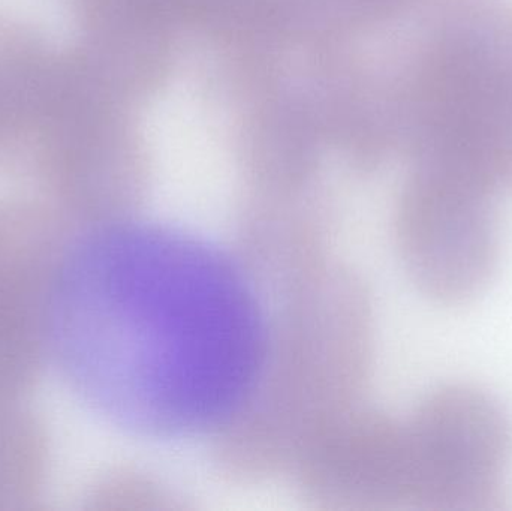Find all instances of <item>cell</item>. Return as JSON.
<instances>
[{"instance_id": "obj_2", "label": "cell", "mask_w": 512, "mask_h": 511, "mask_svg": "<svg viewBox=\"0 0 512 511\" xmlns=\"http://www.w3.org/2000/svg\"><path fill=\"white\" fill-rule=\"evenodd\" d=\"M429 161L512 186V8L448 0L427 78Z\"/></svg>"}, {"instance_id": "obj_4", "label": "cell", "mask_w": 512, "mask_h": 511, "mask_svg": "<svg viewBox=\"0 0 512 511\" xmlns=\"http://www.w3.org/2000/svg\"><path fill=\"white\" fill-rule=\"evenodd\" d=\"M412 503L430 511L505 509L510 425L492 396L450 384L433 392L406 429Z\"/></svg>"}, {"instance_id": "obj_1", "label": "cell", "mask_w": 512, "mask_h": 511, "mask_svg": "<svg viewBox=\"0 0 512 511\" xmlns=\"http://www.w3.org/2000/svg\"><path fill=\"white\" fill-rule=\"evenodd\" d=\"M50 309L54 350L75 390L150 437L231 422L270 357L264 311L239 264L173 228L96 231L66 261Z\"/></svg>"}, {"instance_id": "obj_3", "label": "cell", "mask_w": 512, "mask_h": 511, "mask_svg": "<svg viewBox=\"0 0 512 511\" xmlns=\"http://www.w3.org/2000/svg\"><path fill=\"white\" fill-rule=\"evenodd\" d=\"M490 180L429 162L406 198L400 243L409 272L436 302L462 305L489 285L498 260Z\"/></svg>"}]
</instances>
